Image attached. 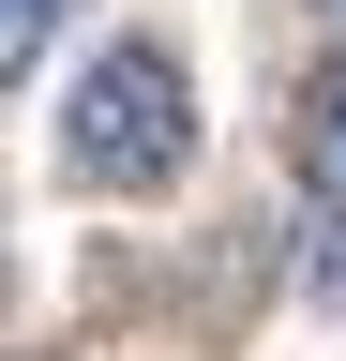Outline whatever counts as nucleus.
Wrapping results in <instances>:
<instances>
[{
  "label": "nucleus",
  "instance_id": "f257e3e1",
  "mask_svg": "<svg viewBox=\"0 0 346 361\" xmlns=\"http://www.w3.org/2000/svg\"><path fill=\"white\" fill-rule=\"evenodd\" d=\"M61 166L91 180V196H166V180L196 166V75H181V45H151V30L91 45L75 90H61Z\"/></svg>",
  "mask_w": 346,
  "mask_h": 361
},
{
  "label": "nucleus",
  "instance_id": "f03ea898",
  "mask_svg": "<svg viewBox=\"0 0 346 361\" xmlns=\"http://www.w3.org/2000/svg\"><path fill=\"white\" fill-rule=\"evenodd\" d=\"M286 166H301V196L346 211V61L301 75V106H286Z\"/></svg>",
  "mask_w": 346,
  "mask_h": 361
},
{
  "label": "nucleus",
  "instance_id": "7ed1b4c3",
  "mask_svg": "<svg viewBox=\"0 0 346 361\" xmlns=\"http://www.w3.org/2000/svg\"><path fill=\"white\" fill-rule=\"evenodd\" d=\"M301 286H316V301H346V211H316V226H301Z\"/></svg>",
  "mask_w": 346,
  "mask_h": 361
},
{
  "label": "nucleus",
  "instance_id": "20e7f679",
  "mask_svg": "<svg viewBox=\"0 0 346 361\" xmlns=\"http://www.w3.org/2000/svg\"><path fill=\"white\" fill-rule=\"evenodd\" d=\"M46 30H61V0H0V45H16V61H30Z\"/></svg>",
  "mask_w": 346,
  "mask_h": 361
},
{
  "label": "nucleus",
  "instance_id": "39448f33",
  "mask_svg": "<svg viewBox=\"0 0 346 361\" xmlns=\"http://www.w3.org/2000/svg\"><path fill=\"white\" fill-rule=\"evenodd\" d=\"M316 16H346V0H316Z\"/></svg>",
  "mask_w": 346,
  "mask_h": 361
}]
</instances>
